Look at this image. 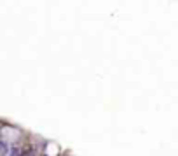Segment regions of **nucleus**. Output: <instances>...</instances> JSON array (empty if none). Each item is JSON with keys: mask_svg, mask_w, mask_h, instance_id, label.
Wrapping results in <instances>:
<instances>
[{"mask_svg": "<svg viewBox=\"0 0 178 156\" xmlns=\"http://www.w3.org/2000/svg\"><path fill=\"white\" fill-rule=\"evenodd\" d=\"M7 151H9L7 144H5V142H4V140H0V154H5Z\"/></svg>", "mask_w": 178, "mask_h": 156, "instance_id": "1", "label": "nucleus"}, {"mask_svg": "<svg viewBox=\"0 0 178 156\" xmlns=\"http://www.w3.org/2000/svg\"><path fill=\"white\" fill-rule=\"evenodd\" d=\"M19 153H21V151H19L18 147H12V149H11V154H9V156H19Z\"/></svg>", "mask_w": 178, "mask_h": 156, "instance_id": "2", "label": "nucleus"}, {"mask_svg": "<svg viewBox=\"0 0 178 156\" xmlns=\"http://www.w3.org/2000/svg\"><path fill=\"white\" fill-rule=\"evenodd\" d=\"M0 135H2V133H0Z\"/></svg>", "mask_w": 178, "mask_h": 156, "instance_id": "3", "label": "nucleus"}]
</instances>
